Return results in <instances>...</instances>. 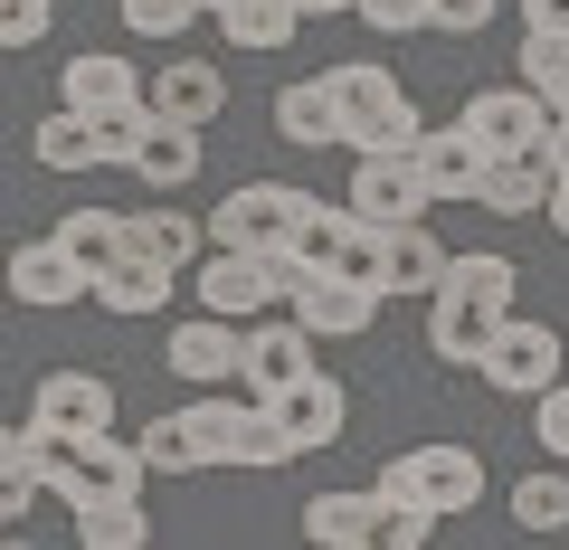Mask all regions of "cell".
Returning a JSON list of instances; mask_svg holds the SVG:
<instances>
[{
	"instance_id": "cell-1",
	"label": "cell",
	"mask_w": 569,
	"mask_h": 550,
	"mask_svg": "<svg viewBox=\"0 0 569 550\" xmlns=\"http://www.w3.org/2000/svg\"><path fill=\"white\" fill-rule=\"evenodd\" d=\"M295 276H305L295 247H209V257L190 266V294H200L209 313H228V323H257L266 304L295 294Z\"/></svg>"
},
{
	"instance_id": "cell-2",
	"label": "cell",
	"mask_w": 569,
	"mask_h": 550,
	"mask_svg": "<svg viewBox=\"0 0 569 550\" xmlns=\"http://www.w3.org/2000/svg\"><path fill=\"white\" fill-rule=\"evenodd\" d=\"M332 77V96H342V114H351V152H418V104H408V86L389 77L380 58H351V67H323Z\"/></svg>"
},
{
	"instance_id": "cell-3",
	"label": "cell",
	"mask_w": 569,
	"mask_h": 550,
	"mask_svg": "<svg viewBox=\"0 0 569 550\" xmlns=\"http://www.w3.org/2000/svg\"><path fill=\"white\" fill-rule=\"evenodd\" d=\"M190 428H200V456H209V466H247V474H266V466H284V456H305L257 389H247V399H200V408H190Z\"/></svg>"
},
{
	"instance_id": "cell-4",
	"label": "cell",
	"mask_w": 569,
	"mask_h": 550,
	"mask_svg": "<svg viewBox=\"0 0 569 550\" xmlns=\"http://www.w3.org/2000/svg\"><path fill=\"white\" fill-rule=\"evenodd\" d=\"M142 447L133 437H114V428H96V437H58V466H48V493H58L67 512L77 503H114V493H142Z\"/></svg>"
},
{
	"instance_id": "cell-5",
	"label": "cell",
	"mask_w": 569,
	"mask_h": 550,
	"mask_svg": "<svg viewBox=\"0 0 569 550\" xmlns=\"http://www.w3.org/2000/svg\"><path fill=\"white\" fill-rule=\"evenodd\" d=\"M380 493L399 503V493H418V503H437L447 522H466L475 503H485V456L475 447H408L380 466Z\"/></svg>"
},
{
	"instance_id": "cell-6",
	"label": "cell",
	"mask_w": 569,
	"mask_h": 550,
	"mask_svg": "<svg viewBox=\"0 0 569 550\" xmlns=\"http://www.w3.org/2000/svg\"><path fill=\"white\" fill-rule=\"evenodd\" d=\"M351 209H361L370 228H408V219H427V171H418V152H351V190H342Z\"/></svg>"
},
{
	"instance_id": "cell-7",
	"label": "cell",
	"mask_w": 569,
	"mask_h": 550,
	"mask_svg": "<svg viewBox=\"0 0 569 550\" xmlns=\"http://www.w3.org/2000/svg\"><path fill=\"white\" fill-rule=\"evenodd\" d=\"M485 380L503 389V399H541L550 380H569V351L550 323H531V313H503V332H493L485 351Z\"/></svg>"
},
{
	"instance_id": "cell-8",
	"label": "cell",
	"mask_w": 569,
	"mask_h": 550,
	"mask_svg": "<svg viewBox=\"0 0 569 550\" xmlns=\"http://www.w3.org/2000/svg\"><path fill=\"white\" fill-rule=\"evenodd\" d=\"M58 104H77V114H96V123H133V114H152V86H142L114 48H77V58L58 67Z\"/></svg>"
},
{
	"instance_id": "cell-9",
	"label": "cell",
	"mask_w": 569,
	"mask_h": 550,
	"mask_svg": "<svg viewBox=\"0 0 569 550\" xmlns=\"http://www.w3.org/2000/svg\"><path fill=\"white\" fill-rule=\"evenodd\" d=\"M284 304L305 313V323L323 332V342H361V332L380 323V304H389V294H380V286H351L342 266H305V276H295V294H284Z\"/></svg>"
},
{
	"instance_id": "cell-10",
	"label": "cell",
	"mask_w": 569,
	"mask_h": 550,
	"mask_svg": "<svg viewBox=\"0 0 569 550\" xmlns=\"http://www.w3.org/2000/svg\"><path fill=\"white\" fill-rule=\"evenodd\" d=\"M295 209H305V190H284V181H238L219 209H209V247H284Z\"/></svg>"
},
{
	"instance_id": "cell-11",
	"label": "cell",
	"mask_w": 569,
	"mask_h": 550,
	"mask_svg": "<svg viewBox=\"0 0 569 550\" xmlns=\"http://www.w3.org/2000/svg\"><path fill=\"white\" fill-rule=\"evenodd\" d=\"M503 313H512V304H485V294L437 286V294H427V351H437V361H456V370H485V351H493V332H503Z\"/></svg>"
},
{
	"instance_id": "cell-12",
	"label": "cell",
	"mask_w": 569,
	"mask_h": 550,
	"mask_svg": "<svg viewBox=\"0 0 569 550\" xmlns=\"http://www.w3.org/2000/svg\"><path fill=\"white\" fill-rule=\"evenodd\" d=\"M29 418L58 428V437H96V428H114V380L104 370H39Z\"/></svg>"
},
{
	"instance_id": "cell-13",
	"label": "cell",
	"mask_w": 569,
	"mask_h": 550,
	"mask_svg": "<svg viewBox=\"0 0 569 550\" xmlns=\"http://www.w3.org/2000/svg\"><path fill=\"white\" fill-rule=\"evenodd\" d=\"M162 361L181 370V380H200V389H219V380H238L247 370V323H228V313H190V323H171V342H162Z\"/></svg>"
},
{
	"instance_id": "cell-14",
	"label": "cell",
	"mask_w": 569,
	"mask_h": 550,
	"mask_svg": "<svg viewBox=\"0 0 569 550\" xmlns=\"http://www.w3.org/2000/svg\"><path fill=\"white\" fill-rule=\"evenodd\" d=\"M466 133L485 152H531V143H550V104L531 96V86H475L466 96Z\"/></svg>"
},
{
	"instance_id": "cell-15",
	"label": "cell",
	"mask_w": 569,
	"mask_h": 550,
	"mask_svg": "<svg viewBox=\"0 0 569 550\" xmlns=\"http://www.w3.org/2000/svg\"><path fill=\"white\" fill-rule=\"evenodd\" d=\"M284 418V437H295V447L305 456H323V447H342V428H351V389L332 380V370H305V380L295 389H276V399H266Z\"/></svg>"
},
{
	"instance_id": "cell-16",
	"label": "cell",
	"mask_w": 569,
	"mask_h": 550,
	"mask_svg": "<svg viewBox=\"0 0 569 550\" xmlns=\"http://www.w3.org/2000/svg\"><path fill=\"white\" fill-rule=\"evenodd\" d=\"M313 342H323V332H313L305 313H295V323H247V370H238V380L257 389V399H276V389H295L305 370H323Z\"/></svg>"
},
{
	"instance_id": "cell-17",
	"label": "cell",
	"mask_w": 569,
	"mask_h": 550,
	"mask_svg": "<svg viewBox=\"0 0 569 550\" xmlns=\"http://www.w3.org/2000/svg\"><path fill=\"white\" fill-rule=\"evenodd\" d=\"M550 181H560V162H550L541 143L531 152H493L475 209H493V219H550Z\"/></svg>"
},
{
	"instance_id": "cell-18",
	"label": "cell",
	"mask_w": 569,
	"mask_h": 550,
	"mask_svg": "<svg viewBox=\"0 0 569 550\" xmlns=\"http://www.w3.org/2000/svg\"><path fill=\"white\" fill-rule=\"evenodd\" d=\"M10 294L48 313V304H77V294H96V276H86V266L67 257V247H58V228H48V238L10 247Z\"/></svg>"
},
{
	"instance_id": "cell-19",
	"label": "cell",
	"mask_w": 569,
	"mask_h": 550,
	"mask_svg": "<svg viewBox=\"0 0 569 550\" xmlns=\"http://www.w3.org/2000/svg\"><path fill=\"white\" fill-rule=\"evenodd\" d=\"M276 133H284V143H305V152H351V114H342V96H332V77L284 86V96H276Z\"/></svg>"
},
{
	"instance_id": "cell-20",
	"label": "cell",
	"mask_w": 569,
	"mask_h": 550,
	"mask_svg": "<svg viewBox=\"0 0 569 550\" xmlns=\"http://www.w3.org/2000/svg\"><path fill=\"white\" fill-rule=\"evenodd\" d=\"M485 162H493V152L466 133V114L418 133V171H427V190H437V200H475V190H485Z\"/></svg>"
},
{
	"instance_id": "cell-21",
	"label": "cell",
	"mask_w": 569,
	"mask_h": 550,
	"mask_svg": "<svg viewBox=\"0 0 569 550\" xmlns=\"http://www.w3.org/2000/svg\"><path fill=\"white\" fill-rule=\"evenodd\" d=\"M305 541H323V550L389 541V493L380 484H370V493H313V503H305Z\"/></svg>"
},
{
	"instance_id": "cell-22",
	"label": "cell",
	"mask_w": 569,
	"mask_h": 550,
	"mask_svg": "<svg viewBox=\"0 0 569 550\" xmlns=\"http://www.w3.org/2000/svg\"><path fill=\"white\" fill-rule=\"evenodd\" d=\"M133 181H152V190H181V181H200V123H181V114H162L152 104V123H142V143H133Z\"/></svg>"
},
{
	"instance_id": "cell-23",
	"label": "cell",
	"mask_w": 569,
	"mask_h": 550,
	"mask_svg": "<svg viewBox=\"0 0 569 550\" xmlns=\"http://www.w3.org/2000/svg\"><path fill=\"white\" fill-rule=\"evenodd\" d=\"M123 247L133 257H152V266H200L209 257V219H190V209H123Z\"/></svg>"
},
{
	"instance_id": "cell-24",
	"label": "cell",
	"mask_w": 569,
	"mask_h": 550,
	"mask_svg": "<svg viewBox=\"0 0 569 550\" xmlns=\"http://www.w3.org/2000/svg\"><path fill=\"white\" fill-rule=\"evenodd\" d=\"M152 104L181 114V123L228 114V67H219V58H171V67H152Z\"/></svg>"
},
{
	"instance_id": "cell-25",
	"label": "cell",
	"mask_w": 569,
	"mask_h": 550,
	"mask_svg": "<svg viewBox=\"0 0 569 550\" xmlns=\"http://www.w3.org/2000/svg\"><path fill=\"white\" fill-rule=\"evenodd\" d=\"M29 152H39L48 171H86V162H114V143H104V123L77 114V104H58V114L29 133Z\"/></svg>"
},
{
	"instance_id": "cell-26",
	"label": "cell",
	"mask_w": 569,
	"mask_h": 550,
	"mask_svg": "<svg viewBox=\"0 0 569 550\" xmlns=\"http://www.w3.org/2000/svg\"><path fill=\"white\" fill-rule=\"evenodd\" d=\"M171 286H181V266L123 257L114 276H96V294H86V304H104V313H162V304H171Z\"/></svg>"
},
{
	"instance_id": "cell-27",
	"label": "cell",
	"mask_w": 569,
	"mask_h": 550,
	"mask_svg": "<svg viewBox=\"0 0 569 550\" xmlns=\"http://www.w3.org/2000/svg\"><path fill=\"white\" fill-rule=\"evenodd\" d=\"M58 247L86 266V276H114L133 247H123V209H67L58 219Z\"/></svg>"
},
{
	"instance_id": "cell-28",
	"label": "cell",
	"mask_w": 569,
	"mask_h": 550,
	"mask_svg": "<svg viewBox=\"0 0 569 550\" xmlns=\"http://www.w3.org/2000/svg\"><path fill=\"white\" fill-rule=\"evenodd\" d=\"M351 228H361V209H351V200H313V190H305V209H295V228H284V247H295L305 266H332Z\"/></svg>"
},
{
	"instance_id": "cell-29",
	"label": "cell",
	"mask_w": 569,
	"mask_h": 550,
	"mask_svg": "<svg viewBox=\"0 0 569 550\" xmlns=\"http://www.w3.org/2000/svg\"><path fill=\"white\" fill-rule=\"evenodd\" d=\"M219 29H228V48L266 58V48H284L295 29H305V10H295V0H228V10H219Z\"/></svg>"
},
{
	"instance_id": "cell-30",
	"label": "cell",
	"mask_w": 569,
	"mask_h": 550,
	"mask_svg": "<svg viewBox=\"0 0 569 550\" xmlns=\"http://www.w3.org/2000/svg\"><path fill=\"white\" fill-rule=\"evenodd\" d=\"M437 286H447V247L427 238L418 219L389 228V294H437Z\"/></svg>"
},
{
	"instance_id": "cell-31",
	"label": "cell",
	"mask_w": 569,
	"mask_h": 550,
	"mask_svg": "<svg viewBox=\"0 0 569 550\" xmlns=\"http://www.w3.org/2000/svg\"><path fill=\"white\" fill-rule=\"evenodd\" d=\"M133 447H142V466H152V474H200V466H209V456H200V428H190V408H171V418H142Z\"/></svg>"
},
{
	"instance_id": "cell-32",
	"label": "cell",
	"mask_w": 569,
	"mask_h": 550,
	"mask_svg": "<svg viewBox=\"0 0 569 550\" xmlns=\"http://www.w3.org/2000/svg\"><path fill=\"white\" fill-rule=\"evenodd\" d=\"M512 522L541 531V541H550V531H569V466H560V456H550L541 474H522V484H512Z\"/></svg>"
},
{
	"instance_id": "cell-33",
	"label": "cell",
	"mask_w": 569,
	"mask_h": 550,
	"mask_svg": "<svg viewBox=\"0 0 569 550\" xmlns=\"http://www.w3.org/2000/svg\"><path fill=\"white\" fill-rule=\"evenodd\" d=\"M77 541H86V550H142V541H152V522H142V493L77 503Z\"/></svg>"
},
{
	"instance_id": "cell-34",
	"label": "cell",
	"mask_w": 569,
	"mask_h": 550,
	"mask_svg": "<svg viewBox=\"0 0 569 550\" xmlns=\"http://www.w3.org/2000/svg\"><path fill=\"white\" fill-rule=\"evenodd\" d=\"M447 286H456V294H485V304H512L522 276H512L503 247H466V257H447Z\"/></svg>"
},
{
	"instance_id": "cell-35",
	"label": "cell",
	"mask_w": 569,
	"mask_h": 550,
	"mask_svg": "<svg viewBox=\"0 0 569 550\" xmlns=\"http://www.w3.org/2000/svg\"><path fill=\"white\" fill-rule=\"evenodd\" d=\"M522 86L550 114H569V39H522Z\"/></svg>"
},
{
	"instance_id": "cell-36",
	"label": "cell",
	"mask_w": 569,
	"mask_h": 550,
	"mask_svg": "<svg viewBox=\"0 0 569 550\" xmlns=\"http://www.w3.org/2000/svg\"><path fill=\"white\" fill-rule=\"evenodd\" d=\"M133 39H181L190 20H209V0H114Z\"/></svg>"
},
{
	"instance_id": "cell-37",
	"label": "cell",
	"mask_w": 569,
	"mask_h": 550,
	"mask_svg": "<svg viewBox=\"0 0 569 550\" xmlns=\"http://www.w3.org/2000/svg\"><path fill=\"white\" fill-rule=\"evenodd\" d=\"M351 20H370L380 39H418V29H437V0H361Z\"/></svg>"
},
{
	"instance_id": "cell-38",
	"label": "cell",
	"mask_w": 569,
	"mask_h": 550,
	"mask_svg": "<svg viewBox=\"0 0 569 550\" xmlns=\"http://www.w3.org/2000/svg\"><path fill=\"white\" fill-rule=\"evenodd\" d=\"M531 437H541V447L569 466V380H550L541 399H531Z\"/></svg>"
},
{
	"instance_id": "cell-39",
	"label": "cell",
	"mask_w": 569,
	"mask_h": 550,
	"mask_svg": "<svg viewBox=\"0 0 569 550\" xmlns=\"http://www.w3.org/2000/svg\"><path fill=\"white\" fill-rule=\"evenodd\" d=\"M48 20H58V0H0V39L10 48H39Z\"/></svg>"
},
{
	"instance_id": "cell-40",
	"label": "cell",
	"mask_w": 569,
	"mask_h": 550,
	"mask_svg": "<svg viewBox=\"0 0 569 550\" xmlns=\"http://www.w3.org/2000/svg\"><path fill=\"white\" fill-rule=\"evenodd\" d=\"M485 20H493V0H437V29H447V39H475Z\"/></svg>"
},
{
	"instance_id": "cell-41",
	"label": "cell",
	"mask_w": 569,
	"mask_h": 550,
	"mask_svg": "<svg viewBox=\"0 0 569 550\" xmlns=\"http://www.w3.org/2000/svg\"><path fill=\"white\" fill-rule=\"evenodd\" d=\"M522 39H569V0H522Z\"/></svg>"
},
{
	"instance_id": "cell-42",
	"label": "cell",
	"mask_w": 569,
	"mask_h": 550,
	"mask_svg": "<svg viewBox=\"0 0 569 550\" xmlns=\"http://www.w3.org/2000/svg\"><path fill=\"white\" fill-rule=\"evenodd\" d=\"M550 228H560V238H569V171H560V181H550Z\"/></svg>"
},
{
	"instance_id": "cell-43",
	"label": "cell",
	"mask_w": 569,
	"mask_h": 550,
	"mask_svg": "<svg viewBox=\"0 0 569 550\" xmlns=\"http://www.w3.org/2000/svg\"><path fill=\"white\" fill-rule=\"evenodd\" d=\"M305 20H342V10H361V0H295Z\"/></svg>"
},
{
	"instance_id": "cell-44",
	"label": "cell",
	"mask_w": 569,
	"mask_h": 550,
	"mask_svg": "<svg viewBox=\"0 0 569 550\" xmlns=\"http://www.w3.org/2000/svg\"><path fill=\"white\" fill-rule=\"evenodd\" d=\"M219 10H228V0H209V20H219Z\"/></svg>"
}]
</instances>
